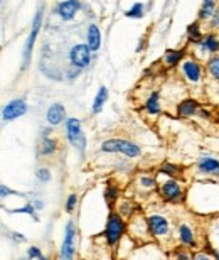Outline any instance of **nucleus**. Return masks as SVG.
Returning <instances> with one entry per match:
<instances>
[{
	"mask_svg": "<svg viewBox=\"0 0 219 260\" xmlns=\"http://www.w3.org/2000/svg\"><path fill=\"white\" fill-rule=\"evenodd\" d=\"M100 149L103 152H120L128 159H137L142 154V149L127 139H108L101 144Z\"/></svg>",
	"mask_w": 219,
	"mask_h": 260,
	"instance_id": "nucleus-1",
	"label": "nucleus"
},
{
	"mask_svg": "<svg viewBox=\"0 0 219 260\" xmlns=\"http://www.w3.org/2000/svg\"><path fill=\"white\" fill-rule=\"evenodd\" d=\"M123 233H125V221L117 213H112L106 221V233H105L106 243L110 247H117L120 240H122Z\"/></svg>",
	"mask_w": 219,
	"mask_h": 260,
	"instance_id": "nucleus-2",
	"label": "nucleus"
},
{
	"mask_svg": "<svg viewBox=\"0 0 219 260\" xmlns=\"http://www.w3.org/2000/svg\"><path fill=\"white\" fill-rule=\"evenodd\" d=\"M43 14H44V7H39L38 12H35V17H34V22H32V29H30V34H29L27 43H25V48H24V64H22V70H27V68H29L30 56H32V49H34L35 39H38V36H39L41 25H43Z\"/></svg>",
	"mask_w": 219,
	"mask_h": 260,
	"instance_id": "nucleus-3",
	"label": "nucleus"
},
{
	"mask_svg": "<svg viewBox=\"0 0 219 260\" xmlns=\"http://www.w3.org/2000/svg\"><path fill=\"white\" fill-rule=\"evenodd\" d=\"M66 135H67V140L72 147H76L80 152H85L86 149V137L81 130V123L78 118H67L66 122Z\"/></svg>",
	"mask_w": 219,
	"mask_h": 260,
	"instance_id": "nucleus-4",
	"label": "nucleus"
},
{
	"mask_svg": "<svg viewBox=\"0 0 219 260\" xmlns=\"http://www.w3.org/2000/svg\"><path fill=\"white\" fill-rule=\"evenodd\" d=\"M76 226L72 221H67L66 230H64V238L61 243V252L59 257L61 260H72L75 258V250H76Z\"/></svg>",
	"mask_w": 219,
	"mask_h": 260,
	"instance_id": "nucleus-5",
	"label": "nucleus"
},
{
	"mask_svg": "<svg viewBox=\"0 0 219 260\" xmlns=\"http://www.w3.org/2000/svg\"><path fill=\"white\" fill-rule=\"evenodd\" d=\"M69 61L75 68H86L91 61V49L88 48V44H76L72 46L69 51Z\"/></svg>",
	"mask_w": 219,
	"mask_h": 260,
	"instance_id": "nucleus-6",
	"label": "nucleus"
},
{
	"mask_svg": "<svg viewBox=\"0 0 219 260\" xmlns=\"http://www.w3.org/2000/svg\"><path fill=\"white\" fill-rule=\"evenodd\" d=\"M147 228L150 232V235L155 238L167 237L170 232V223L165 216L162 215H150L147 218Z\"/></svg>",
	"mask_w": 219,
	"mask_h": 260,
	"instance_id": "nucleus-7",
	"label": "nucleus"
},
{
	"mask_svg": "<svg viewBox=\"0 0 219 260\" xmlns=\"http://www.w3.org/2000/svg\"><path fill=\"white\" fill-rule=\"evenodd\" d=\"M160 194H162L165 201H170V203H179L182 201V198H184L180 183L175 181L174 178H169L160 184Z\"/></svg>",
	"mask_w": 219,
	"mask_h": 260,
	"instance_id": "nucleus-8",
	"label": "nucleus"
},
{
	"mask_svg": "<svg viewBox=\"0 0 219 260\" xmlns=\"http://www.w3.org/2000/svg\"><path fill=\"white\" fill-rule=\"evenodd\" d=\"M25 112H27V103L19 98V100H12L4 107L2 118H4V122H12L15 118L22 117Z\"/></svg>",
	"mask_w": 219,
	"mask_h": 260,
	"instance_id": "nucleus-9",
	"label": "nucleus"
},
{
	"mask_svg": "<svg viewBox=\"0 0 219 260\" xmlns=\"http://www.w3.org/2000/svg\"><path fill=\"white\" fill-rule=\"evenodd\" d=\"M182 75L191 83H199L202 80V68L194 59H186L182 63Z\"/></svg>",
	"mask_w": 219,
	"mask_h": 260,
	"instance_id": "nucleus-10",
	"label": "nucleus"
},
{
	"mask_svg": "<svg viewBox=\"0 0 219 260\" xmlns=\"http://www.w3.org/2000/svg\"><path fill=\"white\" fill-rule=\"evenodd\" d=\"M80 7H81L80 0H64V2L57 4L56 12L59 14V17L62 20H71L78 14Z\"/></svg>",
	"mask_w": 219,
	"mask_h": 260,
	"instance_id": "nucleus-11",
	"label": "nucleus"
},
{
	"mask_svg": "<svg viewBox=\"0 0 219 260\" xmlns=\"http://www.w3.org/2000/svg\"><path fill=\"white\" fill-rule=\"evenodd\" d=\"M197 171L201 174H209V176H216L219 171V159L212 157V155H202V157L197 160Z\"/></svg>",
	"mask_w": 219,
	"mask_h": 260,
	"instance_id": "nucleus-12",
	"label": "nucleus"
},
{
	"mask_svg": "<svg viewBox=\"0 0 219 260\" xmlns=\"http://www.w3.org/2000/svg\"><path fill=\"white\" fill-rule=\"evenodd\" d=\"M46 118L51 125H59V123L66 118V110L62 107V103H53L48 108V113H46Z\"/></svg>",
	"mask_w": 219,
	"mask_h": 260,
	"instance_id": "nucleus-13",
	"label": "nucleus"
},
{
	"mask_svg": "<svg viewBox=\"0 0 219 260\" xmlns=\"http://www.w3.org/2000/svg\"><path fill=\"white\" fill-rule=\"evenodd\" d=\"M86 44H88V48L91 49V53H95V51L100 49V46H101V32H100V29H98L96 24H90V27H88Z\"/></svg>",
	"mask_w": 219,
	"mask_h": 260,
	"instance_id": "nucleus-14",
	"label": "nucleus"
},
{
	"mask_svg": "<svg viewBox=\"0 0 219 260\" xmlns=\"http://www.w3.org/2000/svg\"><path fill=\"white\" fill-rule=\"evenodd\" d=\"M197 112H199V105H197L196 100H182L179 105H177V115L182 118L194 117Z\"/></svg>",
	"mask_w": 219,
	"mask_h": 260,
	"instance_id": "nucleus-15",
	"label": "nucleus"
},
{
	"mask_svg": "<svg viewBox=\"0 0 219 260\" xmlns=\"http://www.w3.org/2000/svg\"><path fill=\"white\" fill-rule=\"evenodd\" d=\"M177 233H179V242L184 247H196L194 232L191 230L189 225H186V223H180L179 228H177Z\"/></svg>",
	"mask_w": 219,
	"mask_h": 260,
	"instance_id": "nucleus-16",
	"label": "nucleus"
},
{
	"mask_svg": "<svg viewBox=\"0 0 219 260\" xmlns=\"http://www.w3.org/2000/svg\"><path fill=\"white\" fill-rule=\"evenodd\" d=\"M201 49L206 51V53H217L219 51V39L216 34H207L202 38V41L199 43Z\"/></svg>",
	"mask_w": 219,
	"mask_h": 260,
	"instance_id": "nucleus-17",
	"label": "nucleus"
},
{
	"mask_svg": "<svg viewBox=\"0 0 219 260\" xmlns=\"http://www.w3.org/2000/svg\"><path fill=\"white\" fill-rule=\"evenodd\" d=\"M184 54H186V49H169L165 53L164 56V61H165V64L169 66V68H174L177 66L182 61V58H184Z\"/></svg>",
	"mask_w": 219,
	"mask_h": 260,
	"instance_id": "nucleus-18",
	"label": "nucleus"
},
{
	"mask_svg": "<svg viewBox=\"0 0 219 260\" xmlns=\"http://www.w3.org/2000/svg\"><path fill=\"white\" fill-rule=\"evenodd\" d=\"M145 110H147L150 115H159L160 113V95H159V91H154L152 95L147 98V102H145Z\"/></svg>",
	"mask_w": 219,
	"mask_h": 260,
	"instance_id": "nucleus-19",
	"label": "nucleus"
},
{
	"mask_svg": "<svg viewBox=\"0 0 219 260\" xmlns=\"http://www.w3.org/2000/svg\"><path fill=\"white\" fill-rule=\"evenodd\" d=\"M214 12H216V2H214V0H202V7L199 10V19L201 20L212 19Z\"/></svg>",
	"mask_w": 219,
	"mask_h": 260,
	"instance_id": "nucleus-20",
	"label": "nucleus"
},
{
	"mask_svg": "<svg viewBox=\"0 0 219 260\" xmlns=\"http://www.w3.org/2000/svg\"><path fill=\"white\" fill-rule=\"evenodd\" d=\"M108 98V90L106 86H100V90H98L96 96H95V102H93V113H100L103 105H105Z\"/></svg>",
	"mask_w": 219,
	"mask_h": 260,
	"instance_id": "nucleus-21",
	"label": "nucleus"
},
{
	"mask_svg": "<svg viewBox=\"0 0 219 260\" xmlns=\"http://www.w3.org/2000/svg\"><path fill=\"white\" fill-rule=\"evenodd\" d=\"M56 149H57V142H56V140L51 139V137H46V139H43V144H41L39 154L41 155H51V154L56 152Z\"/></svg>",
	"mask_w": 219,
	"mask_h": 260,
	"instance_id": "nucleus-22",
	"label": "nucleus"
},
{
	"mask_svg": "<svg viewBox=\"0 0 219 260\" xmlns=\"http://www.w3.org/2000/svg\"><path fill=\"white\" fill-rule=\"evenodd\" d=\"M187 36H189L191 43H197V44L201 43V41H202V34H201L199 22H192L189 27H187Z\"/></svg>",
	"mask_w": 219,
	"mask_h": 260,
	"instance_id": "nucleus-23",
	"label": "nucleus"
},
{
	"mask_svg": "<svg viewBox=\"0 0 219 260\" xmlns=\"http://www.w3.org/2000/svg\"><path fill=\"white\" fill-rule=\"evenodd\" d=\"M118 194H120V191L117 186H112V184H108L106 186V191H105V201H106V205L112 208L115 203H117L118 200Z\"/></svg>",
	"mask_w": 219,
	"mask_h": 260,
	"instance_id": "nucleus-24",
	"label": "nucleus"
},
{
	"mask_svg": "<svg viewBox=\"0 0 219 260\" xmlns=\"http://www.w3.org/2000/svg\"><path fill=\"white\" fill-rule=\"evenodd\" d=\"M207 71H209V75L214 78V80L219 81V56H214V58H211L207 61Z\"/></svg>",
	"mask_w": 219,
	"mask_h": 260,
	"instance_id": "nucleus-25",
	"label": "nucleus"
},
{
	"mask_svg": "<svg viewBox=\"0 0 219 260\" xmlns=\"http://www.w3.org/2000/svg\"><path fill=\"white\" fill-rule=\"evenodd\" d=\"M160 173L169 176V178H175V176H179L182 173V169L175 164H164L162 168H160Z\"/></svg>",
	"mask_w": 219,
	"mask_h": 260,
	"instance_id": "nucleus-26",
	"label": "nucleus"
},
{
	"mask_svg": "<svg viewBox=\"0 0 219 260\" xmlns=\"http://www.w3.org/2000/svg\"><path fill=\"white\" fill-rule=\"evenodd\" d=\"M125 15H127V17L140 19L143 15V4H140V2L133 4V7L130 9V10H127V12H125Z\"/></svg>",
	"mask_w": 219,
	"mask_h": 260,
	"instance_id": "nucleus-27",
	"label": "nucleus"
},
{
	"mask_svg": "<svg viewBox=\"0 0 219 260\" xmlns=\"http://www.w3.org/2000/svg\"><path fill=\"white\" fill-rule=\"evenodd\" d=\"M10 213H25V215H30V216H32L35 221H39L38 215H35V208H34V205H25V206H22V208H17V210H12Z\"/></svg>",
	"mask_w": 219,
	"mask_h": 260,
	"instance_id": "nucleus-28",
	"label": "nucleus"
},
{
	"mask_svg": "<svg viewBox=\"0 0 219 260\" xmlns=\"http://www.w3.org/2000/svg\"><path fill=\"white\" fill-rule=\"evenodd\" d=\"M35 178H38L41 183H49L51 181V178H53V176H51V173H49V169H38L35 171Z\"/></svg>",
	"mask_w": 219,
	"mask_h": 260,
	"instance_id": "nucleus-29",
	"label": "nucleus"
},
{
	"mask_svg": "<svg viewBox=\"0 0 219 260\" xmlns=\"http://www.w3.org/2000/svg\"><path fill=\"white\" fill-rule=\"evenodd\" d=\"M27 257L29 258H38V260H49V258H46L43 255V252H41L39 247H30L27 250Z\"/></svg>",
	"mask_w": 219,
	"mask_h": 260,
	"instance_id": "nucleus-30",
	"label": "nucleus"
},
{
	"mask_svg": "<svg viewBox=\"0 0 219 260\" xmlns=\"http://www.w3.org/2000/svg\"><path fill=\"white\" fill-rule=\"evenodd\" d=\"M140 184H142V188L145 189H152L155 188V179L150 178V176H142V178H140Z\"/></svg>",
	"mask_w": 219,
	"mask_h": 260,
	"instance_id": "nucleus-31",
	"label": "nucleus"
},
{
	"mask_svg": "<svg viewBox=\"0 0 219 260\" xmlns=\"http://www.w3.org/2000/svg\"><path fill=\"white\" fill-rule=\"evenodd\" d=\"M76 205H78V196H76L75 193H72V194L67 196V201H66V211H67V213H71V211L76 208Z\"/></svg>",
	"mask_w": 219,
	"mask_h": 260,
	"instance_id": "nucleus-32",
	"label": "nucleus"
},
{
	"mask_svg": "<svg viewBox=\"0 0 219 260\" xmlns=\"http://www.w3.org/2000/svg\"><path fill=\"white\" fill-rule=\"evenodd\" d=\"M174 255L177 260H194V257H191V253L184 250V248H177V250L174 252Z\"/></svg>",
	"mask_w": 219,
	"mask_h": 260,
	"instance_id": "nucleus-33",
	"label": "nucleus"
},
{
	"mask_svg": "<svg viewBox=\"0 0 219 260\" xmlns=\"http://www.w3.org/2000/svg\"><path fill=\"white\" fill-rule=\"evenodd\" d=\"M120 213L125 216H130L132 215V205H130V201H125L122 206H120Z\"/></svg>",
	"mask_w": 219,
	"mask_h": 260,
	"instance_id": "nucleus-34",
	"label": "nucleus"
},
{
	"mask_svg": "<svg viewBox=\"0 0 219 260\" xmlns=\"http://www.w3.org/2000/svg\"><path fill=\"white\" fill-rule=\"evenodd\" d=\"M9 194H19V196H20V193H15V191L9 189V188H7V186H5V184H2V186H0V196H2V198H7Z\"/></svg>",
	"mask_w": 219,
	"mask_h": 260,
	"instance_id": "nucleus-35",
	"label": "nucleus"
},
{
	"mask_svg": "<svg viewBox=\"0 0 219 260\" xmlns=\"http://www.w3.org/2000/svg\"><path fill=\"white\" fill-rule=\"evenodd\" d=\"M211 25L214 29H219V7L216 9V12H214V15H212V19H211Z\"/></svg>",
	"mask_w": 219,
	"mask_h": 260,
	"instance_id": "nucleus-36",
	"label": "nucleus"
},
{
	"mask_svg": "<svg viewBox=\"0 0 219 260\" xmlns=\"http://www.w3.org/2000/svg\"><path fill=\"white\" fill-rule=\"evenodd\" d=\"M10 237H12V240H14V242H17V243L25 240V237L22 235V233H10Z\"/></svg>",
	"mask_w": 219,
	"mask_h": 260,
	"instance_id": "nucleus-37",
	"label": "nucleus"
},
{
	"mask_svg": "<svg viewBox=\"0 0 219 260\" xmlns=\"http://www.w3.org/2000/svg\"><path fill=\"white\" fill-rule=\"evenodd\" d=\"M194 260H212L209 255H206V253H196V255H194Z\"/></svg>",
	"mask_w": 219,
	"mask_h": 260,
	"instance_id": "nucleus-38",
	"label": "nucleus"
},
{
	"mask_svg": "<svg viewBox=\"0 0 219 260\" xmlns=\"http://www.w3.org/2000/svg\"><path fill=\"white\" fill-rule=\"evenodd\" d=\"M32 205H34L35 210H43V208H44V203H43V201H38V200H35V201L32 203Z\"/></svg>",
	"mask_w": 219,
	"mask_h": 260,
	"instance_id": "nucleus-39",
	"label": "nucleus"
},
{
	"mask_svg": "<svg viewBox=\"0 0 219 260\" xmlns=\"http://www.w3.org/2000/svg\"><path fill=\"white\" fill-rule=\"evenodd\" d=\"M199 113H201L202 118H211V113L207 112V110H199Z\"/></svg>",
	"mask_w": 219,
	"mask_h": 260,
	"instance_id": "nucleus-40",
	"label": "nucleus"
},
{
	"mask_svg": "<svg viewBox=\"0 0 219 260\" xmlns=\"http://www.w3.org/2000/svg\"><path fill=\"white\" fill-rule=\"evenodd\" d=\"M211 253L214 255V258L216 260H219V250H214V248H211Z\"/></svg>",
	"mask_w": 219,
	"mask_h": 260,
	"instance_id": "nucleus-41",
	"label": "nucleus"
},
{
	"mask_svg": "<svg viewBox=\"0 0 219 260\" xmlns=\"http://www.w3.org/2000/svg\"><path fill=\"white\" fill-rule=\"evenodd\" d=\"M214 178H219V171H217V173H216V176H214Z\"/></svg>",
	"mask_w": 219,
	"mask_h": 260,
	"instance_id": "nucleus-42",
	"label": "nucleus"
},
{
	"mask_svg": "<svg viewBox=\"0 0 219 260\" xmlns=\"http://www.w3.org/2000/svg\"><path fill=\"white\" fill-rule=\"evenodd\" d=\"M20 260H25V258H20Z\"/></svg>",
	"mask_w": 219,
	"mask_h": 260,
	"instance_id": "nucleus-43",
	"label": "nucleus"
}]
</instances>
